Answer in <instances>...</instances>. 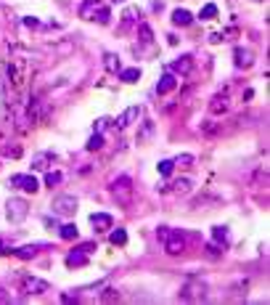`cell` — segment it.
Wrapping results in <instances>:
<instances>
[{"instance_id": "1", "label": "cell", "mask_w": 270, "mask_h": 305, "mask_svg": "<svg viewBox=\"0 0 270 305\" xmlns=\"http://www.w3.org/2000/svg\"><path fill=\"white\" fill-rule=\"evenodd\" d=\"M6 77L8 82L16 88V90H22L24 88V82L27 77H30V64H27L24 59H14V61H8V67H6Z\"/></svg>"}, {"instance_id": "2", "label": "cell", "mask_w": 270, "mask_h": 305, "mask_svg": "<svg viewBox=\"0 0 270 305\" xmlns=\"http://www.w3.org/2000/svg\"><path fill=\"white\" fill-rule=\"evenodd\" d=\"M80 16L82 19H96L98 24H106L109 22V8L101 6L98 0H85V3L80 6Z\"/></svg>"}, {"instance_id": "3", "label": "cell", "mask_w": 270, "mask_h": 305, "mask_svg": "<svg viewBox=\"0 0 270 305\" xmlns=\"http://www.w3.org/2000/svg\"><path fill=\"white\" fill-rule=\"evenodd\" d=\"M27 215H30V205H27V199H22V197L8 199V205H6V218H8V223H22Z\"/></svg>"}, {"instance_id": "4", "label": "cell", "mask_w": 270, "mask_h": 305, "mask_svg": "<svg viewBox=\"0 0 270 305\" xmlns=\"http://www.w3.org/2000/svg\"><path fill=\"white\" fill-rule=\"evenodd\" d=\"M8 186L11 189H19V191H27V194H37L40 191V183H37V178L32 173H16L8 178Z\"/></svg>"}, {"instance_id": "5", "label": "cell", "mask_w": 270, "mask_h": 305, "mask_svg": "<svg viewBox=\"0 0 270 305\" xmlns=\"http://www.w3.org/2000/svg\"><path fill=\"white\" fill-rule=\"evenodd\" d=\"M51 207H53L56 215H74V212H77V197H69V194L56 197Z\"/></svg>"}, {"instance_id": "6", "label": "cell", "mask_w": 270, "mask_h": 305, "mask_svg": "<svg viewBox=\"0 0 270 305\" xmlns=\"http://www.w3.org/2000/svg\"><path fill=\"white\" fill-rule=\"evenodd\" d=\"M22 292H27V294H45V292H51V284L37 279V276H24L22 279Z\"/></svg>"}, {"instance_id": "7", "label": "cell", "mask_w": 270, "mask_h": 305, "mask_svg": "<svg viewBox=\"0 0 270 305\" xmlns=\"http://www.w3.org/2000/svg\"><path fill=\"white\" fill-rule=\"evenodd\" d=\"M162 194H167V191H172V194H191V189H193V181L191 178H178V181H172V183H164V186H156Z\"/></svg>"}, {"instance_id": "8", "label": "cell", "mask_w": 270, "mask_h": 305, "mask_svg": "<svg viewBox=\"0 0 270 305\" xmlns=\"http://www.w3.org/2000/svg\"><path fill=\"white\" fill-rule=\"evenodd\" d=\"M204 297H207V286L201 281H193L180 289V300H204Z\"/></svg>"}, {"instance_id": "9", "label": "cell", "mask_w": 270, "mask_h": 305, "mask_svg": "<svg viewBox=\"0 0 270 305\" xmlns=\"http://www.w3.org/2000/svg\"><path fill=\"white\" fill-rule=\"evenodd\" d=\"M138 117H141V106H130V109H125V112L117 117L114 127H119V130H125V127H130L133 122H138Z\"/></svg>"}, {"instance_id": "10", "label": "cell", "mask_w": 270, "mask_h": 305, "mask_svg": "<svg viewBox=\"0 0 270 305\" xmlns=\"http://www.w3.org/2000/svg\"><path fill=\"white\" fill-rule=\"evenodd\" d=\"M164 249L170 255H180L183 249H185V239H183V234H178V231H170V236L164 239Z\"/></svg>"}, {"instance_id": "11", "label": "cell", "mask_w": 270, "mask_h": 305, "mask_svg": "<svg viewBox=\"0 0 270 305\" xmlns=\"http://www.w3.org/2000/svg\"><path fill=\"white\" fill-rule=\"evenodd\" d=\"M43 247H45L43 242H35V244H24V247H16V249H8V252H11L14 257H19V260H30V257H35Z\"/></svg>"}, {"instance_id": "12", "label": "cell", "mask_w": 270, "mask_h": 305, "mask_svg": "<svg viewBox=\"0 0 270 305\" xmlns=\"http://www.w3.org/2000/svg\"><path fill=\"white\" fill-rule=\"evenodd\" d=\"M90 226H93V231H109L111 226H114V218H111L109 212H93Z\"/></svg>"}, {"instance_id": "13", "label": "cell", "mask_w": 270, "mask_h": 305, "mask_svg": "<svg viewBox=\"0 0 270 305\" xmlns=\"http://www.w3.org/2000/svg\"><path fill=\"white\" fill-rule=\"evenodd\" d=\"M175 88H178V77H175V72H167V75H162V80L156 82V93L159 96L172 93Z\"/></svg>"}, {"instance_id": "14", "label": "cell", "mask_w": 270, "mask_h": 305, "mask_svg": "<svg viewBox=\"0 0 270 305\" xmlns=\"http://www.w3.org/2000/svg\"><path fill=\"white\" fill-rule=\"evenodd\" d=\"M233 56H236V67H238V69L252 67V61H254V53L249 51V48H236V51H233Z\"/></svg>"}, {"instance_id": "15", "label": "cell", "mask_w": 270, "mask_h": 305, "mask_svg": "<svg viewBox=\"0 0 270 305\" xmlns=\"http://www.w3.org/2000/svg\"><path fill=\"white\" fill-rule=\"evenodd\" d=\"M191 67H193V59H191V56H180L178 61H172V64H170V72H178V75H188Z\"/></svg>"}, {"instance_id": "16", "label": "cell", "mask_w": 270, "mask_h": 305, "mask_svg": "<svg viewBox=\"0 0 270 305\" xmlns=\"http://www.w3.org/2000/svg\"><path fill=\"white\" fill-rule=\"evenodd\" d=\"M172 22L178 27H188L193 22V14L188 11V8H175V11H172Z\"/></svg>"}, {"instance_id": "17", "label": "cell", "mask_w": 270, "mask_h": 305, "mask_svg": "<svg viewBox=\"0 0 270 305\" xmlns=\"http://www.w3.org/2000/svg\"><path fill=\"white\" fill-rule=\"evenodd\" d=\"M51 162H53V154H51V151L35 154V157H32V170H48Z\"/></svg>"}, {"instance_id": "18", "label": "cell", "mask_w": 270, "mask_h": 305, "mask_svg": "<svg viewBox=\"0 0 270 305\" xmlns=\"http://www.w3.org/2000/svg\"><path fill=\"white\" fill-rule=\"evenodd\" d=\"M67 265H69V268H82V265H88V252H80V249L69 252V255H67Z\"/></svg>"}, {"instance_id": "19", "label": "cell", "mask_w": 270, "mask_h": 305, "mask_svg": "<svg viewBox=\"0 0 270 305\" xmlns=\"http://www.w3.org/2000/svg\"><path fill=\"white\" fill-rule=\"evenodd\" d=\"M59 236L67 239V242H72V239L80 236V231H77V226H74V223H64V226H59Z\"/></svg>"}, {"instance_id": "20", "label": "cell", "mask_w": 270, "mask_h": 305, "mask_svg": "<svg viewBox=\"0 0 270 305\" xmlns=\"http://www.w3.org/2000/svg\"><path fill=\"white\" fill-rule=\"evenodd\" d=\"M109 242L114 244V247H125V244H127V231H125V228H114V231L109 234Z\"/></svg>"}, {"instance_id": "21", "label": "cell", "mask_w": 270, "mask_h": 305, "mask_svg": "<svg viewBox=\"0 0 270 305\" xmlns=\"http://www.w3.org/2000/svg\"><path fill=\"white\" fill-rule=\"evenodd\" d=\"M119 77H122L125 82H138V80H141V69H138V67H130V69H119Z\"/></svg>"}, {"instance_id": "22", "label": "cell", "mask_w": 270, "mask_h": 305, "mask_svg": "<svg viewBox=\"0 0 270 305\" xmlns=\"http://www.w3.org/2000/svg\"><path fill=\"white\" fill-rule=\"evenodd\" d=\"M209 109H212V114L225 112V109H228V98L225 96H215V98H212V104H209Z\"/></svg>"}, {"instance_id": "23", "label": "cell", "mask_w": 270, "mask_h": 305, "mask_svg": "<svg viewBox=\"0 0 270 305\" xmlns=\"http://www.w3.org/2000/svg\"><path fill=\"white\" fill-rule=\"evenodd\" d=\"M101 146H104V135H101V133H93V135L88 138L85 149H88V151H98Z\"/></svg>"}, {"instance_id": "24", "label": "cell", "mask_w": 270, "mask_h": 305, "mask_svg": "<svg viewBox=\"0 0 270 305\" xmlns=\"http://www.w3.org/2000/svg\"><path fill=\"white\" fill-rule=\"evenodd\" d=\"M215 16H217V6H215V3H207V6L201 8L199 19H201V22H209V19H215Z\"/></svg>"}, {"instance_id": "25", "label": "cell", "mask_w": 270, "mask_h": 305, "mask_svg": "<svg viewBox=\"0 0 270 305\" xmlns=\"http://www.w3.org/2000/svg\"><path fill=\"white\" fill-rule=\"evenodd\" d=\"M104 67L109 72H119V69H122V64H119V59L114 56V53H106V56H104Z\"/></svg>"}, {"instance_id": "26", "label": "cell", "mask_w": 270, "mask_h": 305, "mask_svg": "<svg viewBox=\"0 0 270 305\" xmlns=\"http://www.w3.org/2000/svg\"><path fill=\"white\" fill-rule=\"evenodd\" d=\"M64 181V175L61 173H56V170H51V173H45V186H59V183Z\"/></svg>"}, {"instance_id": "27", "label": "cell", "mask_w": 270, "mask_h": 305, "mask_svg": "<svg viewBox=\"0 0 270 305\" xmlns=\"http://www.w3.org/2000/svg\"><path fill=\"white\" fill-rule=\"evenodd\" d=\"M212 236H215V242H222V244H225V239H228V226H215V228H212Z\"/></svg>"}, {"instance_id": "28", "label": "cell", "mask_w": 270, "mask_h": 305, "mask_svg": "<svg viewBox=\"0 0 270 305\" xmlns=\"http://www.w3.org/2000/svg\"><path fill=\"white\" fill-rule=\"evenodd\" d=\"M156 170H159L162 175H172V170H175V162H172V160H162L159 165H156Z\"/></svg>"}, {"instance_id": "29", "label": "cell", "mask_w": 270, "mask_h": 305, "mask_svg": "<svg viewBox=\"0 0 270 305\" xmlns=\"http://www.w3.org/2000/svg\"><path fill=\"white\" fill-rule=\"evenodd\" d=\"M101 300H104V302H117V300H119V292H117V289H111V286H109V289H104V292H101Z\"/></svg>"}, {"instance_id": "30", "label": "cell", "mask_w": 270, "mask_h": 305, "mask_svg": "<svg viewBox=\"0 0 270 305\" xmlns=\"http://www.w3.org/2000/svg\"><path fill=\"white\" fill-rule=\"evenodd\" d=\"M130 186V178L127 175H122V178H117V181H111V191H117V189H127Z\"/></svg>"}, {"instance_id": "31", "label": "cell", "mask_w": 270, "mask_h": 305, "mask_svg": "<svg viewBox=\"0 0 270 305\" xmlns=\"http://www.w3.org/2000/svg\"><path fill=\"white\" fill-rule=\"evenodd\" d=\"M175 165H180V168H188V165H193V154H180L178 160H172Z\"/></svg>"}, {"instance_id": "32", "label": "cell", "mask_w": 270, "mask_h": 305, "mask_svg": "<svg viewBox=\"0 0 270 305\" xmlns=\"http://www.w3.org/2000/svg\"><path fill=\"white\" fill-rule=\"evenodd\" d=\"M141 40L143 43H151L154 40V32H151V27H148V24H141Z\"/></svg>"}, {"instance_id": "33", "label": "cell", "mask_w": 270, "mask_h": 305, "mask_svg": "<svg viewBox=\"0 0 270 305\" xmlns=\"http://www.w3.org/2000/svg\"><path fill=\"white\" fill-rule=\"evenodd\" d=\"M3 157H22L19 146H3Z\"/></svg>"}, {"instance_id": "34", "label": "cell", "mask_w": 270, "mask_h": 305, "mask_svg": "<svg viewBox=\"0 0 270 305\" xmlns=\"http://www.w3.org/2000/svg\"><path fill=\"white\" fill-rule=\"evenodd\" d=\"M138 16H141V11H138V8H127V11H125V22H135Z\"/></svg>"}, {"instance_id": "35", "label": "cell", "mask_w": 270, "mask_h": 305, "mask_svg": "<svg viewBox=\"0 0 270 305\" xmlns=\"http://www.w3.org/2000/svg\"><path fill=\"white\" fill-rule=\"evenodd\" d=\"M156 236H159V242H164V239L170 236V228H167V226H159V228H156Z\"/></svg>"}, {"instance_id": "36", "label": "cell", "mask_w": 270, "mask_h": 305, "mask_svg": "<svg viewBox=\"0 0 270 305\" xmlns=\"http://www.w3.org/2000/svg\"><path fill=\"white\" fill-rule=\"evenodd\" d=\"M220 252H222V249H220L217 244H207V255H209V257H217Z\"/></svg>"}, {"instance_id": "37", "label": "cell", "mask_w": 270, "mask_h": 305, "mask_svg": "<svg viewBox=\"0 0 270 305\" xmlns=\"http://www.w3.org/2000/svg\"><path fill=\"white\" fill-rule=\"evenodd\" d=\"M93 249H96V244H93V242H85V244H80V252H93Z\"/></svg>"}, {"instance_id": "38", "label": "cell", "mask_w": 270, "mask_h": 305, "mask_svg": "<svg viewBox=\"0 0 270 305\" xmlns=\"http://www.w3.org/2000/svg\"><path fill=\"white\" fill-rule=\"evenodd\" d=\"M45 226H48L51 231H53V228L59 231V220H56V218H53V220H51V218H45Z\"/></svg>"}, {"instance_id": "39", "label": "cell", "mask_w": 270, "mask_h": 305, "mask_svg": "<svg viewBox=\"0 0 270 305\" xmlns=\"http://www.w3.org/2000/svg\"><path fill=\"white\" fill-rule=\"evenodd\" d=\"M64 302H77L80 297H77V294H64V297H61Z\"/></svg>"}, {"instance_id": "40", "label": "cell", "mask_w": 270, "mask_h": 305, "mask_svg": "<svg viewBox=\"0 0 270 305\" xmlns=\"http://www.w3.org/2000/svg\"><path fill=\"white\" fill-rule=\"evenodd\" d=\"M106 122H109L106 117H101V119H98V133H101V130H104V127H106Z\"/></svg>"}, {"instance_id": "41", "label": "cell", "mask_w": 270, "mask_h": 305, "mask_svg": "<svg viewBox=\"0 0 270 305\" xmlns=\"http://www.w3.org/2000/svg\"><path fill=\"white\" fill-rule=\"evenodd\" d=\"M24 24H27V27H37V19H32V16H27V19H24Z\"/></svg>"}, {"instance_id": "42", "label": "cell", "mask_w": 270, "mask_h": 305, "mask_svg": "<svg viewBox=\"0 0 270 305\" xmlns=\"http://www.w3.org/2000/svg\"><path fill=\"white\" fill-rule=\"evenodd\" d=\"M209 40H212V43H220V40H225V38H222V35H217V32H215V35H209Z\"/></svg>"}, {"instance_id": "43", "label": "cell", "mask_w": 270, "mask_h": 305, "mask_svg": "<svg viewBox=\"0 0 270 305\" xmlns=\"http://www.w3.org/2000/svg\"><path fill=\"white\" fill-rule=\"evenodd\" d=\"M0 302H8V294H6V289H0Z\"/></svg>"}, {"instance_id": "44", "label": "cell", "mask_w": 270, "mask_h": 305, "mask_svg": "<svg viewBox=\"0 0 270 305\" xmlns=\"http://www.w3.org/2000/svg\"><path fill=\"white\" fill-rule=\"evenodd\" d=\"M111 3H125V0H111Z\"/></svg>"}]
</instances>
